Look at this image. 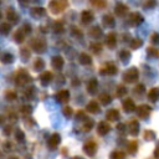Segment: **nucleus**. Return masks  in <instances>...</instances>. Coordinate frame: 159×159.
I'll return each mask as SVG.
<instances>
[{
	"label": "nucleus",
	"mask_w": 159,
	"mask_h": 159,
	"mask_svg": "<svg viewBox=\"0 0 159 159\" xmlns=\"http://www.w3.org/2000/svg\"><path fill=\"white\" fill-rule=\"evenodd\" d=\"M78 62H80L81 65H83V66H88V65L92 63V57H91L88 53L82 52V53H80V56H78Z\"/></svg>",
	"instance_id": "27"
},
{
	"label": "nucleus",
	"mask_w": 159,
	"mask_h": 159,
	"mask_svg": "<svg viewBox=\"0 0 159 159\" xmlns=\"http://www.w3.org/2000/svg\"><path fill=\"white\" fill-rule=\"evenodd\" d=\"M4 96H5V99H7V101H15L17 98L16 92L12 91V89H6L5 93H4Z\"/></svg>",
	"instance_id": "41"
},
{
	"label": "nucleus",
	"mask_w": 159,
	"mask_h": 159,
	"mask_svg": "<svg viewBox=\"0 0 159 159\" xmlns=\"http://www.w3.org/2000/svg\"><path fill=\"white\" fill-rule=\"evenodd\" d=\"M2 149L4 150H11L12 149V143L10 140H6L2 143Z\"/></svg>",
	"instance_id": "54"
},
{
	"label": "nucleus",
	"mask_w": 159,
	"mask_h": 159,
	"mask_svg": "<svg viewBox=\"0 0 159 159\" xmlns=\"http://www.w3.org/2000/svg\"><path fill=\"white\" fill-rule=\"evenodd\" d=\"M30 14L32 17L35 19H40V17H43L46 15V10L43 7H40V6H35V7H31L30 9Z\"/></svg>",
	"instance_id": "20"
},
{
	"label": "nucleus",
	"mask_w": 159,
	"mask_h": 159,
	"mask_svg": "<svg viewBox=\"0 0 159 159\" xmlns=\"http://www.w3.org/2000/svg\"><path fill=\"white\" fill-rule=\"evenodd\" d=\"M120 118V113L117 108H111L106 112V119L109 120V122H116Z\"/></svg>",
	"instance_id": "16"
},
{
	"label": "nucleus",
	"mask_w": 159,
	"mask_h": 159,
	"mask_svg": "<svg viewBox=\"0 0 159 159\" xmlns=\"http://www.w3.org/2000/svg\"><path fill=\"white\" fill-rule=\"evenodd\" d=\"M11 129H12V127L10 125V124H7V125H5L4 127V129H2V134L4 135H10V133H11Z\"/></svg>",
	"instance_id": "56"
},
{
	"label": "nucleus",
	"mask_w": 159,
	"mask_h": 159,
	"mask_svg": "<svg viewBox=\"0 0 159 159\" xmlns=\"http://www.w3.org/2000/svg\"><path fill=\"white\" fill-rule=\"evenodd\" d=\"M39 80H40V83L42 86H48L52 82V80H53V73L50 72V71H45V72H42L40 75Z\"/></svg>",
	"instance_id": "13"
},
{
	"label": "nucleus",
	"mask_w": 159,
	"mask_h": 159,
	"mask_svg": "<svg viewBox=\"0 0 159 159\" xmlns=\"http://www.w3.org/2000/svg\"><path fill=\"white\" fill-rule=\"evenodd\" d=\"M63 65H65V60H63L62 56L56 55V56H53V57L51 58V66H52L55 70H61V68L63 67Z\"/></svg>",
	"instance_id": "19"
},
{
	"label": "nucleus",
	"mask_w": 159,
	"mask_h": 159,
	"mask_svg": "<svg viewBox=\"0 0 159 159\" xmlns=\"http://www.w3.org/2000/svg\"><path fill=\"white\" fill-rule=\"evenodd\" d=\"M137 116L140 119H145L147 117H149V114L152 113V107L148 104H140L139 107H137Z\"/></svg>",
	"instance_id": "9"
},
{
	"label": "nucleus",
	"mask_w": 159,
	"mask_h": 159,
	"mask_svg": "<svg viewBox=\"0 0 159 159\" xmlns=\"http://www.w3.org/2000/svg\"><path fill=\"white\" fill-rule=\"evenodd\" d=\"M15 138H16L17 142L24 143V142H25V134H24V132H22L21 129H16V132H15Z\"/></svg>",
	"instance_id": "49"
},
{
	"label": "nucleus",
	"mask_w": 159,
	"mask_h": 159,
	"mask_svg": "<svg viewBox=\"0 0 159 159\" xmlns=\"http://www.w3.org/2000/svg\"><path fill=\"white\" fill-rule=\"evenodd\" d=\"M86 88H87V92L89 94H94L97 92V88H98V81L96 78H91L87 84H86Z\"/></svg>",
	"instance_id": "24"
},
{
	"label": "nucleus",
	"mask_w": 159,
	"mask_h": 159,
	"mask_svg": "<svg viewBox=\"0 0 159 159\" xmlns=\"http://www.w3.org/2000/svg\"><path fill=\"white\" fill-rule=\"evenodd\" d=\"M55 97H56V99H57L58 102L66 103V102L70 99V91H68V89H65V88L58 89V91L56 92Z\"/></svg>",
	"instance_id": "15"
},
{
	"label": "nucleus",
	"mask_w": 159,
	"mask_h": 159,
	"mask_svg": "<svg viewBox=\"0 0 159 159\" xmlns=\"http://www.w3.org/2000/svg\"><path fill=\"white\" fill-rule=\"evenodd\" d=\"M138 77H139V71H138L137 67H129V68H127L123 72V76H122L123 81L125 83H133V82H135L138 80Z\"/></svg>",
	"instance_id": "3"
},
{
	"label": "nucleus",
	"mask_w": 159,
	"mask_h": 159,
	"mask_svg": "<svg viewBox=\"0 0 159 159\" xmlns=\"http://www.w3.org/2000/svg\"><path fill=\"white\" fill-rule=\"evenodd\" d=\"M143 138H144L145 140H154V139L157 138V134H155L154 130H152V129H147V130L143 133Z\"/></svg>",
	"instance_id": "38"
},
{
	"label": "nucleus",
	"mask_w": 159,
	"mask_h": 159,
	"mask_svg": "<svg viewBox=\"0 0 159 159\" xmlns=\"http://www.w3.org/2000/svg\"><path fill=\"white\" fill-rule=\"evenodd\" d=\"M92 5H94V6L99 7V9H102V7H106V6H107V2H106V1H92Z\"/></svg>",
	"instance_id": "55"
},
{
	"label": "nucleus",
	"mask_w": 159,
	"mask_h": 159,
	"mask_svg": "<svg viewBox=\"0 0 159 159\" xmlns=\"http://www.w3.org/2000/svg\"><path fill=\"white\" fill-rule=\"evenodd\" d=\"M147 96H148V99H149L150 102H157V101L159 99V87H153V88H150Z\"/></svg>",
	"instance_id": "26"
},
{
	"label": "nucleus",
	"mask_w": 159,
	"mask_h": 159,
	"mask_svg": "<svg viewBox=\"0 0 159 159\" xmlns=\"http://www.w3.org/2000/svg\"><path fill=\"white\" fill-rule=\"evenodd\" d=\"M30 46H31V48H32L35 52L42 53V52H45L46 48H47V42H46V40L42 39V37H35V39H32Z\"/></svg>",
	"instance_id": "4"
},
{
	"label": "nucleus",
	"mask_w": 159,
	"mask_h": 159,
	"mask_svg": "<svg viewBox=\"0 0 159 159\" xmlns=\"http://www.w3.org/2000/svg\"><path fill=\"white\" fill-rule=\"evenodd\" d=\"M21 27H22V30H24V31L26 32V35H29V34L31 32V25H30V24L25 22V24H24V25H22Z\"/></svg>",
	"instance_id": "58"
},
{
	"label": "nucleus",
	"mask_w": 159,
	"mask_h": 159,
	"mask_svg": "<svg viewBox=\"0 0 159 159\" xmlns=\"http://www.w3.org/2000/svg\"><path fill=\"white\" fill-rule=\"evenodd\" d=\"M24 96H25L26 99L34 98V96H35V87H27V88L24 91Z\"/></svg>",
	"instance_id": "45"
},
{
	"label": "nucleus",
	"mask_w": 159,
	"mask_h": 159,
	"mask_svg": "<svg viewBox=\"0 0 159 159\" xmlns=\"http://www.w3.org/2000/svg\"><path fill=\"white\" fill-rule=\"evenodd\" d=\"M89 48L92 50V52H93V53L98 55V53H101V52H102V43H101V42H98V41H96V42H93V43H91V45H89Z\"/></svg>",
	"instance_id": "37"
},
{
	"label": "nucleus",
	"mask_w": 159,
	"mask_h": 159,
	"mask_svg": "<svg viewBox=\"0 0 159 159\" xmlns=\"http://www.w3.org/2000/svg\"><path fill=\"white\" fill-rule=\"evenodd\" d=\"M142 45H143V40H142V39H138V37L132 39V40H130V43H129V46H130L132 50H137V48H139Z\"/></svg>",
	"instance_id": "36"
},
{
	"label": "nucleus",
	"mask_w": 159,
	"mask_h": 159,
	"mask_svg": "<svg viewBox=\"0 0 159 159\" xmlns=\"http://www.w3.org/2000/svg\"><path fill=\"white\" fill-rule=\"evenodd\" d=\"M72 159H82V158H81V157H73Z\"/></svg>",
	"instance_id": "61"
},
{
	"label": "nucleus",
	"mask_w": 159,
	"mask_h": 159,
	"mask_svg": "<svg viewBox=\"0 0 159 159\" xmlns=\"http://www.w3.org/2000/svg\"><path fill=\"white\" fill-rule=\"evenodd\" d=\"M86 112H88V113H92V114H96V113H98L99 111H101V108H99V103L97 102V101H94V99H92V101H89L87 104H86Z\"/></svg>",
	"instance_id": "17"
},
{
	"label": "nucleus",
	"mask_w": 159,
	"mask_h": 159,
	"mask_svg": "<svg viewBox=\"0 0 159 159\" xmlns=\"http://www.w3.org/2000/svg\"><path fill=\"white\" fill-rule=\"evenodd\" d=\"M5 16H6V20H9L10 24H15V22H17V20H19V15H17V12H16L12 7H7V9H6Z\"/></svg>",
	"instance_id": "18"
},
{
	"label": "nucleus",
	"mask_w": 159,
	"mask_h": 159,
	"mask_svg": "<svg viewBox=\"0 0 159 159\" xmlns=\"http://www.w3.org/2000/svg\"><path fill=\"white\" fill-rule=\"evenodd\" d=\"M68 7V2L66 0H52L48 2V9L53 15L62 14Z\"/></svg>",
	"instance_id": "2"
},
{
	"label": "nucleus",
	"mask_w": 159,
	"mask_h": 159,
	"mask_svg": "<svg viewBox=\"0 0 159 159\" xmlns=\"http://www.w3.org/2000/svg\"><path fill=\"white\" fill-rule=\"evenodd\" d=\"M116 128H117V130H118V133H119L120 135H124V134L128 132V128H127V125H125L124 123H118Z\"/></svg>",
	"instance_id": "48"
},
{
	"label": "nucleus",
	"mask_w": 159,
	"mask_h": 159,
	"mask_svg": "<svg viewBox=\"0 0 159 159\" xmlns=\"http://www.w3.org/2000/svg\"><path fill=\"white\" fill-rule=\"evenodd\" d=\"M70 30H71V34H72L75 37H77V39H82V37H83L82 31H81L77 26H75V25H73V26H71V27H70Z\"/></svg>",
	"instance_id": "44"
},
{
	"label": "nucleus",
	"mask_w": 159,
	"mask_h": 159,
	"mask_svg": "<svg viewBox=\"0 0 159 159\" xmlns=\"http://www.w3.org/2000/svg\"><path fill=\"white\" fill-rule=\"evenodd\" d=\"M122 107H123L124 112H127V113H130V112L137 111V106H135V103H134V101H133L132 98H125V99H123Z\"/></svg>",
	"instance_id": "14"
},
{
	"label": "nucleus",
	"mask_w": 159,
	"mask_h": 159,
	"mask_svg": "<svg viewBox=\"0 0 159 159\" xmlns=\"http://www.w3.org/2000/svg\"><path fill=\"white\" fill-rule=\"evenodd\" d=\"M1 62H2V63H11V62H14V55L10 53V52L2 53V56H1Z\"/></svg>",
	"instance_id": "39"
},
{
	"label": "nucleus",
	"mask_w": 159,
	"mask_h": 159,
	"mask_svg": "<svg viewBox=\"0 0 159 159\" xmlns=\"http://www.w3.org/2000/svg\"><path fill=\"white\" fill-rule=\"evenodd\" d=\"M81 20H82L83 24L87 25V24H89V22H92L94 20V15H93V12L91 10H83L81 12Z\"/></svg>",
	"instance_id": "21"
},
{
	"label": "nucleus",
	"mask_w": 159,
	"mask_h": 159,
	"mask_svg": "<svg viewBox=\"0 0 159 159\" xmlns=\"http://www.w3.org/2000/svg\"><path fill=\"white\" fill-rule=\"evenodd\" d=\"M106 45L109 48H116L117 46V35L114 32H109L106 36Z\"/></svg>",
	"instance_id": "23"
},
{
	"label": "nucleus",
	"mask_w": 159,
	"mask_h": 159,
	"mask_svg": "<svg viewBox=\"0 0 159 159\" xmlns=\"http://www.w3.org/2000/svg\"><path fill=\"white\" fill-rule=\"evenodd\" d=\"M31 76L25 68H19L15 73V83L17 87H24L31 82Z\"/></svg>",
	"instance_id": "1"
},
{
	"label": "nucleus",
	"mask_w": 159,
	"mask_h": 159,
	"mask_svg": "<svg viewBox=\"0 0 159 159\" xmlns=\"http://www.w3.org/2000/svg\"><path fill=\"white\" fill-rule=\"evenodd\" d=\"M20 57H21V60H22L24 62H26L27 60H30V57H31L30 50H29L27 47H21V48H20Z\"/></svg>",
	"instance_id": "32"
},
{
	"label": "nucleus",
	"mask_w": 159,
	"mask_h": 159,
	"mask_svg": "<svg viewBox=\"0 0 159 159\" xmlns=\"http://www.w3.org/2000/svg\"><path fill=\"white\" fill-rule=\"evenodd\" d=\"M98 99H99V103H102L104 106H107V104H109L112 102V97H111L109 93H101L98 96Z\"/></svg>",
	"instance_id": "31"
},
{
	"label": "nucleus",
	"mask_w": 159,
	"mask_h": 159,
	"mask_svg": "<svg viewBox=\"0 0 159 159\" xmlns=\"http://www.w3.org/2000/svg\"><path fill=\"white\" fill-rule=\"evenodd\" d=\"M144 89H145L144 84H143V83H138V84L134 87V93H137V94H142V93L144 92Z\"/></svg>",
	"instance_id": "51"
},
{
	"label": "nucleus",
	"mask_w": 159,
	"mask_h": 159,
	"mask_svg": "<svg viewBox=\"0 0 159 159\" xmlns=\"http://www.w3.org/2000/svg\"><path fill=\"white\" fill-rule=\"evenodd\" d=\"M147 55L150 57H158L159 56V50L154 48V47H148L147 48Z\"/></svg>",
	"instance_id": "50"
},
{
	"label": "nucleus",
	"mask_w": 159,
	"mask_h": 159,
	"mask_svg": "<svg viewBox=\"0 0 159 159\" xmlns=\"http://www.w3.org/2000/svg\"><path fill=\"white\" fill-rule=\"evenodd\" d=\"M114 12L117 16H125L129 12V7L124 4V2H117L114 6Z\"/></svg>",
	"instance_id": "12"
},
{
	"label": "nucleus",
	"mask_w": 159,
	"mask_h": 159,
	"mask_svg": "<svg viewBox=\"0 0 159 159\" xmlns=\"http://www.w3.org/2000/svg\"><path fill=\"white\" fill-rule=\"evenodd\" d=\"M155 5H157L155 1H145V2L143 4V6H144L145 9H152V7H154Z\"/></svg>",
	"instance_id": "57"
},
{
	"label": "nucleus",
	"mask_w": 159,
	"mask_h": 159,
	"mask_svg": "<svg viewBox=\"0 0 159 159\" xmlns=\"http://www.w3.org/2000/svg\"><path fill=\"white\" fill-rule=\"evenodd\" d=\"M60 143H61V135H60L58 133H52V134L50 135L48 140H47V147H48L51 150H55V149L58 147Z\"/></svg>",
	"instance_id": "10"
},
{
	"label": "nucleus",
	"mask_w": 159,
	"mask_h": 159,
	"mask_svg": "<svg viewBox=\"0 0 159 159\" xmlns=\"http://www.w3.org/2000/svg\"><path fill=\"white\" fill-rule=\"evenodd\" d=\"M143 21H144V17H143V15H142L140 12L134 11V12H130V14H129L128 24H129L130 26H138V25H140Z\"/></svg>",
	"instance_id": "8"
},
{
	"label": "nucleus",
	"mask_w": 159,
	"mask_h": 159,
	"mask_svg": "<svg viewBox=\"0 0 159 159\" xmlns=\"http://www.w3.org/2000/svg\"><path fill=\"white\" fill-rule=\"evenodd\" d=\"M127 150H128L129 154L134 155V154L137 153V150H138V142H137V140H130V142L127 144Z\"/></svg>",
	"instance_id": "30"
},
{
	"label": "nucleus",
	"mask_w": 159,
	"mask_h": 159,
	"mask_svg": "<svg viewBox=\"0 0 159 159\" xmlns=\"http://www.w3.org/2000/svg\"><path fill=\"white\" fill-rule=\"evenodd\" d=\"M53 30H55V32H63V30H65V26H63V22L62 21H60V20H57V21H55V24H53Z\"/></svg>",
	"instance_id": "46"
},
{
	"label": "nucleus",
	"mask_w": 159,
	"mask_h": 159,
	"mask_svg": "<svg viewBox=\"0 0 159 159\" xmlns=\"http://www.w3.org/2000/svg\"><path fill=\"white\" fill-rule=\"evenodd\" d=\"M102 22H103V25H104L106 27H108V29H113L114 25H116V20H114V17H113L112 14H106V15L102 17Z\"/></svg>",
	"instance_id": "22"
},
{
	"label": "nucleus",
	"mask_w": 159,
	"mask_h": 159,
	"mask_svg": "<svg viewBox=\"0 0 159 159\" xmlns=\"http://www.w3.org/2000/svg\"><path fill=\"white\" fill-rule=\"evenodd\" d=\"M150 42L154 43V45L159 43V32H153L150 35Z\"/></svg>",
	"instance_id": "52"
},
{
	"label": "nucleus",
	"mask_w": 159,
	"mask_h": 159,
	"mask_svg": "<svg viewBox=\"0 0 159 159\" xmlns=\"http://www.w3.org/2000/svg\"><path fill=\"white\" fill-rule=\"evenodd\" d=\"M89 36H92L93 39H98L101 35H102V29L99 27V25H96V26H92L88 31Z\"/></svg>",
	"instance_id": "28"
},
{
	"label": "nucleus",
	"mask_w": 159,
	"mask_h": 159,
	"mask_svg": "<svg viewBox=\"0 0 159 159\" xmlns=\"http://www.w3.org/2000/svg\"><path fill=\"white\" fill-rule=\"evenodd\" d=\"M127 87L124 86V84H118L117 86V89H116V94H117V97H124L125 94H127Z\"/></svg>",
	"instance_id": "40"
},
{
	"label": "nucleus",
	"mask_w": 159,
	"mask_h": 159,
	"mask_svg": "<svg viewBox=\"0 0 159 159\" xmlns=\"http://www.w3.org/2000/svg\"><path fill=\"white\" fill-rule=\"evenodd\" d=\"M153 154H154L155 158H159V143L155 145V149H154V153Z\"/></svg>",
	"instance_id": "59"
},
{
	"label": "nucleus",
	"mask_w": 159,
	"mask_h": 159,
	"mask_svg": "<svg viewBox=\"0 0 159 159\" xmlns=\"http://www.w3.org/2000/svg\"><path fill=\"white\" fill-rule=\"evenodd\" d=\"M93 125H94V120L91 119V118H88V119H86V120L83 122V124H82V130H83V132H89V130L93 128Z\"/></svg>",
	"instance_id": "35"
},
{
	"label": "nucleus",
	"mask_w": 159,
	"mask_h": 159,
	"mask_svg": "<svg viewBox=\"0 0 159 159\" xmlns=\"http://www.w3.org/2000/svg\"><path fill=\"white\" fill-rule=\"evenodd\" d=\"M76 118H77L78 120L81 119V120H83V122H84L86 119H88V118L86 117V114H84V112H83V111H78V112H77V114H76Z\"/></svg>",
	"instance_id": "53"
},
{
	"label": "nucleus",
	"mask_w": 159,
	"mask_h": 159,
	"mask_svg": "<svg viewBox=\"0 0 159 159\" xmlns=\"http://www.w3.org/2000/svg\"><path fill=\"white\" fill-rule=\"evenodd\" d=\"M25 37H26V32L22 30V27L17 29L15 32H14V41L16 43H21L25 41Z\"/></svg>",
	"instance_id": "25"
},
{
	"label": "nucleus",
	"mask_w": 159,
	"mask_h": 159,
	"mask_svg": "<svg viewBox=\"0 0 159 159\" xmlns=\"http://www.w3.org/2000/svg\"><path fill=\"white\" fill-rule=\"evenodd\" d=\"M31 112H32V108H31L30 104H22V106L20 107V109H19V113H20L22 117H25V118H27V117L31 114Z\"/></svg>",
	"instance_id": "29"
},
{
	"label": "nucleus",
	"mask_w": 159,
	"mask_h": 159,
	"mask_svg": "<svg viewBox=\"0 0 159 159\" xmlns=\"http://www.w3.org/2000/svg\"><path fill=\"white\" fill-rule=\"evenodd\" d=\"M7 159H19V158H17V157H15V155H10Z\"/></svg>",
	"instance_id": "60"
},
{
	"label": "nucleus",
	"mask_w": 159,
	"mask_h": 159,
	"mask_svg": "<svg viewBox=\"0 0 159 159\" xmlns=\"http://www.w3.org/2000/svg\"><path fill=\"white\" fill-rule=\"evenodd\" d=\"M125 158V153L123 150H114L111 153L109 159H124Z\"/></svg>",
	"instance_id": "42"
},
{
	"label": "nucleus",
	"mask_w": 159,
	"mask_h": 159,
	"mask_svg": "<svg viewBox=\"0 0 159 159\" xmlns=\"http://www.w3.org/2000/svg\"><path fill=\"white\" fill-rule=\"evenodd\" d=\"M118 58L122 61V62H127L129 58H130V52L128 50H120L118 52Z\"/></svg>",
	"instance_id": "34"
},
{
	"label": "nucleus",
	"mask_w": 159,
	"mask_h": 159,
	"mask_svg": "<svg viewBox=\"0 0 159 159\" xmlns=\"http://www.w3.org/2000/svg\"><path fill=\"white\" fill-rule=\"evenodd\" d=\"M127 128H128V133L133 137H137L139 134V122L137 118H130L127 122Z\"/></svg>",
	"instance_id": "7"
},
{
	"label": "nucleus",
	"mask_w": 159,
	"mask_h": 159,
	"mask_svg": "<svg viewBox=\"0 0 159 159\" xmlns=\"http://www.w3.org/2000/svg\"><path fill=\"white\" fill-rule=\"evenodd\" d=\"M10 30H11V24H10V22H2V24L0 25V31H1L2 35L6 36V35L10 32Z\"/></svg>",
	"instance_id": "43"
},
{
	"label": "nucleus",
	"mask_w": 159,
	"mask_h": 159,
	"mask_svg": "<svg viewBox=\"0 0 159 159\" xmlns=\"http://www.w3.org/2000/svg\"><path fill=\"white\" fill-rule=\"evenodd\" d=\"M45 68V61L42 60V58H40V57H37L35 61H34V70L35 71H42Z\"/></svg>",
	"instance_id": "33"
},
{
	"label": "nucleus",
	"mask_w": 159,
	"mask_h": 159,
	"mask_svg": "<svg viewBox=\"0 0 159 159\" xmlns=\"http://www.w3.org/2000/svg\"><path fill=\"white\" fill-rule=\"evenodd\" d=\"M62 113H63V116H65L66 118H71L72 114H73V109H72V107H70V106H65V107L62 108Z\"/></svg>",
	"instance_id": "47"
},
{
	"label": "nucleus",
	"mask_w": 159,
	"mask_h": 159,
	"mask_svg": "<svg viewBox=\"0 0 159 159\" xmlns=\"http://www.w3.org/2000/svg\"><path fill=\"white\" fill-rule=\"evenodd\" d=\"M118 72V67L113 62H107L102 67H99V73L103 76H113Z\"/></svg>",
	"instance_id": "5"
},
{
	"label": "nucleus",
	"mask_w": 159,
	"mask_h": 159,
	"mask_svg": "<svg viewBox=\"0 0 159 159\" xmlns=\"http://www.w3.org/2000/svg\"><path fill=\"white\" fill-rule=\"evenodd\" d=\"M83 152H84V154L86 155H88V157H94L96 154H97V149H98V145H97V143L94 142V140H87L84 144H83Z\"/></svg>",
	"instance_id": "6"
},
{
	"label": "nucleus",
	"mask_w": 159,
	"mask_h": 159,
	"mask_svg": "<svg viewBox=\"0 0 159 159\" xmlns=\"http://www.w3.org/2000/svg\"><path fill=\"white\" fill-rule=\"evenodd\" d=\"M111 132V125H109V123L107 122V120H101L98 124H97V133L99 134V135H106V134H108Z\"/></svg>",
	"instance_id": "11"
}]
</instances>
